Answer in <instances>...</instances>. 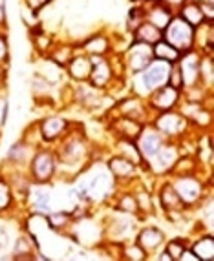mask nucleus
<instances>
[{"label":"nucleus","instance_id":"obj_1","mask_svg":"<svg viewBox=\"0 0 214 261\" xmlns=\"http://www.w3.org/2000/svg\"><path fill=\"white\" fill-rule=\"evenodd\" d=\"M167 179L171 181L174 190L178 192L179 199L183 201L187 210H196V206L205 199L209 194H212V181L205 179L198 172L188 174H169Z\"/></svg>","mask_w":214,"mask_h":261},{"label":"nucleus","instance_id":"obj_2","mask_svg":"<svg viewBox=\"0 0 214 261\" xmlns=\"http://www.w3.org/2000/svg\"><path fill=\"white\" fill-rule=\"evenodd\" d=\"M57 153L53 148L39 146L31 157L26 174L33 185H52L57 179Z\"/></svg>","mask_w":214,"mask_h":261},{"label":"nucleus","instance_id":"obj_3","mask_svg":"<svg viewBox=\"0 0 214 261\" xmlns=\"http://www.w3.org/2000/svg\"><path fill=\"white\" fill-rule=\"evenodd\" d=\"M150 124L156 128L167 141H181L187 137L191 122L179 113V110H169V112L154 113Z\"/></svg>","mask_w":214,"mask_h":261},{"label":"nucleus","instance_id":"obj_4","mask_svg":"<svg viewBox=\"0 0 214 261\" xmlns=\"http://www.w3.org/2000/svg\"><path fill=\"white\" fill-rule=\"evenodd\" d=\"M181 153H183V150H181V144L178 141H167L150 159L145 161L147 174L154 175V177H165V175H169Z\"/></svg>","mask_w":214,"mask_h":261},{"label":"nucleus","instance_id":"obj_5","mask_svg":"<svg viewBox=\"0 0 214 261\" xmlns=\"http://www.w3.org/2000/svg\"><path fill=\"white\" fill-rule=\"evenodd\" d=\"M194 37H196V28L181 20L178 15H174L172 20L169 22V26L163 30V40L172 44L181 53L194 49Z\"/></svg>","mask_w":214,"mask_h":261},{"label":"nucleus","instance_id":"obj_6","mask_svg":"<svg viewBox=\"0 0 214 261\" xmlns=\"http://www.w3.org/2000/svg\"><path fill=\"white\" fill-rule=\"evenodd\" d=\"M105 165L110 174H112V177L115 179V183H117L119 188L132 187L136 181H139V179L143 177V175H141L143 170L137 165H134L130 159L119 155V153H112V155L106 157Z\"/></svg>","mask_w":214,"mask_h":261},{"label":"nucleus","instance_id":"obj_7","mask_svg":"<svg viewBox=\"0 0 214 261\" xmlns=\"http://www.w3.org/2000/svg\"><path fill=\"white\" fill-rule=\"evenodd\" d=\"M154 199H156V205L159 206V210H161L169 219H174V218H178V216H181V214L191 212V210L185 208L183 201L179 199L178 192L174 190V187H172L171 181L167 179V175L161 177V183H159L156 194H154Z\"/></svg>","mask_w":214,"mask_h":261},{"label":"nucleus","instance_id":"obj_8","mask_svg":"<svg viewBox=\"0 0 214 261\" xmlns=\"http://www.w3.org/2000/svg\"><path fill=\"white\" fill-rule=\"evenodd\" d=\"M121 61L125 71L130 75H137L154 61L152 57V46L143 42H136L132 40L128 44V48L121 53Z\"/></svg>","mask_w":214,"mask_h":261},{"label":"nucleus","instance_id":"obj_9","mask_svg":"<svg viewBox=\"0 0 214 261\" xmlns=\"http://www.w3.org/2000/svg\"><path fill=\"white\" fill-rule=\"evenodd\" d=\"M181 99H183L181 90L171 86V84H165V86L154 90V92L145 99V102H147V106H149L150 113L154 115V113L176 110L179 105H181Z\"/></svg>","mask_w":214,"mask_h":261},{"label":"nucleus","instance_id":"obj_10","mask_svg":"<svg viewBox=\"0 0 214 261\" xmlns=\"http://www.w3.org/2000/svg\"><path fill=\"white\" fill-rule=\"evenodd\" d=\"M134 241L147 252L149 259H152L165 245L167 234L157 225H139L136 236H134Z\"/></svg>","mask_w":214,"mask_h":261},{"label":"nucleus","instance_id":"obj_11","mask_svg":"<svg viewBox=\"0 0 214 261\" xmlns=\"http://www.w3.org/2000/svg\"><path fill=\"white\" fill-rule=\"evenodd\" d=\"M37 126H39V134L44 144H57L64 137L68 128L72 126V122L59 113H53V115H46V117L39 119Z\"/></svg>","mask_w":214,"mask_h":261},{"label":"nucleus","instance_id":"obj_12","mask_svg":"<svg viewBox=\"0 0 214 261\" xmlns=\"http://www.w3.org/2000/svg\"><path fill=\"white\" fill-rule=\"evenodd\" d=\"M90 62H92V71H90L88 83L103 92L108 90L117 77L114 71V62L108 57H90Z\"/></svg>","mask_w":214,"mask_h":261},{"label":"nucleus","instance_id":"obj_13","mask_svg":"<svg viewBox=\"0 0 214 261\" xmlns=\"http://www.w3.org/2000/svg\"><path fill=\"white\" fill-rule=\"evenodd\" d=\"M200 61L201 53L196 49H188V51L181 53L179 61L176 62L179 68V75H181V83L185 88H194L200 86Z\"/></svg>","mask_w":214,"mask_h":261},{"label":"nucleus","instance_id":"obj_14","mask_svg":"<svg viewBox=\"0 0 214 261\" xmlns=\"http://www.w3.org/2000/svg\"><path fill=\"white\" fill-rule=\"evenodd\" d=\"M35 150L37 146L30 144L26 139H18L17 143H13L9 146L8 153H6L4 165L15 170H26L31 161V157L35 153Z\"/></svg>","mask_w":214,"mask_h":261},{"label":"nucleus","instance_id":"obj_15","mask_svg":"<svg viewBox=\"0 0 214 261\" xmlns=\"http://www.w3.org/2000/svg\"><path fill=\"white\" fill-rule=\"evenodd\" d=\"M165 143H167V139L156 130V128L152 126V124H150V122H147V124H145L143 130H141V134H139V137L136 139L137 150H139L141 157H143V161L150 159V157H152L157 150L161 148Z\"/></svg>","mask_w":214,"mask_h":261},{"label":"nucleus","instance_id":"obj_16","mask_svg":"<svg viewBox=\"0 0 214 261\" xmlns=\"http://www.w3.org/2000/svg\"><path fill=\"white\" fill-rule=\"evenodd\" d=\"M79 49L83 53H86L88 57H108L110 53H114V46H112V40L106 33L103 31H96V33H90L86 39L81 44H77Z\"/></svg>","mask_w":214,"mask_h":261},{"label":"nucleus","instance_id":"obj_17","mask_svg":"<svg viewBox=\"0 0 214 261\" xmlns=\"http://www.w3.org/2000/svg\"><path fill=\"white\" fill-rule=\"evenodd\" d=\"M145 122L136 121V119L125 117V115H115L110 121V130L114 134V139H130L136 141L143 130Z\"/></svg>","mask_w":214,"mask_h":261},{"label":"nucleus","instance_id":"obj_18","mask_svg":"<svg viewBox=\"0 0 214 261\" xmlns=\"http://www.w3.org/2000/svg\"><path fill=\"white\" fill-rule=\"evenodd\" d=\"M90 71H92L90 57L81 49H77V53L72 57L70 62L64 66V75L74 83H86L90 79Z\"/></svg>","mask_w":214,"mask_h":261},{"label":"nucleus","instance_id":"obj_19","mask_svg":"<svg viewBox=\"0 0 214 261\" xmlns=\"http://www.w3.org/2000/svg\"><path fill=\"white\" fill-rule=\"evenodd\" d=\"M145 6V20L150 22L152 26H156L157 30H165L169 26V22L172 20L174 13L171 9L159 2V0H152V2H143Z\"/></svg>","mask_w":214,"mask_h":261},{"label":"nucleus","instance_id":"obj_20","mask_svg":"<svg viewBox=\"0 0 214 261\" xmlns=\"http://www.w3.org/2000/svg\"><path fill=\"white\" fill-rule=\"evenodd\" d=\"M46 223H48V228L52 232H55L57 236H66L70 230L72 223H74V214L72 210H52V212L46 216Z\"/></svg>","mask_w":214,"mask_h":261},{"label":"nucleus","instance_id":"obj_21","mask_svg":"<svg viewBox=\"0 0 214 261\" xmlns=\"http://www.w3.org/2000/svg\"><path fill=\"white\" fill-rule=\"evenodd\" d=\"M188 248L196 254L198 261H214V236L212 232H200Z\"/></svg>","mask_w":214,"mask_h":261},{"label":"nucleus","instance_id":"obj_22","mask_svg":"<svg viewBox=\"0 0 214 261\" xmlns=\"http://www.w3.org/2000/svg\"><path fill=\"white\" fill-rule=\"evenodd\" d=\"M114 153H119V155L127 157L130 159L134 165H137L141 170H145V161L143 157H141L139 150H137V144L136 141H130V139H114ZM147 172V170H145Z\"/></svg>","mask_w":214,"mask_h":261},{"label":"nucleus","instance_id":"obj_23","mask_svg":"<svg viewBox=\"0 0 214 261\" xmlns=\"http://www.w3.org/2000/svg\"><path fill=\"white\" fill-rule=\"evenodd\" d=\"M15 205H17V201H15L11 183H9V179L0 172V216H2V218L8 216V214L15 208Z\"/></svg>","mask_w":214,"mask_h":261},{"label":"nucleus","instance_id":"obj_24","mask_svg":"<svg viewBox=\"0 0 214 261\" xmlns=\"http://www.w3.org/2000/svg\"><path fill=\"white\" fill-rule=\"evenodd\" d=\"M152 57L156 61H163L167 64H176L179 61V57H181V51L161 39L152 46Z\"/></svg>","mask_w":214,"mask_h":261},{"label":"nucleus","instance_id":"obj_25","mask_svg":"<svg viewBox=\"0 0 214 261\" xmlns=\"http://www.w3.org/2000/svg\"><path fill=\"white\" fill-rule=\"evenodd\" d=\"M176 15H178L181 20L187 22V24H191L193 28L201 26V24L205 22V17H203V13H201L200 4H196V2H193V0H187V2L178 9V13Z\"/></svg>","mask_w":214,"mask_h":261},{"label":"nucleus","instance_id":"obj_26","mask_svg":"<svg viewBox=\"0 0 214 261\" xmlns=\"http://www.w3.org/2000/svg\"><path fill=\"white\" fill-rule=\"evenodd\" d=\"M37 73H39L40 77L46 79L48 83L57 86V84L62 81V77H64V68L55 64L50 57H42V61L39 62V70H37Z\"/></svg>","mask_w":214,"mask_h":261},{"label":"nucleus","instance_id":"obj_27","mask_svg":"<svg viewBox=\"0 0 214 261\" xmlns=\"http://www.w3.org/2000/svg\"><path fill=\"white\" fill-rule=\"evenodd\" d=\"M161 39H163V31L157 30L156 26H152V24L147 20H145L141 26H137V30L132 33V40L149 44V46H154L157 40H161Z\"/></svg>","mask_w":214,"mask_h":261},{"label":"nucleus","instance_id":"obj_28","mask_svg":"<svg viewBox=\"0 0 214 261\" xmlns=\"http://www.w3.org/2000/svg\"><path fill=\"white\" fill-rule=\"evenodd\" d=\"M214 84V57L201 55L200 61V86L212 92Z\"/></svg>","mask_w":214,"mask_h":261},{"label":"nucleus","instance_id":"obj_29","mask_svg":"<svg viewBox=\"0 0 214 261\" xmlns=\"http://www.w3.org/2000/svg\"><path fill=\"white\" fill-rule=\"evenodd\" d=\"M119 257H121V259H128V261H147L149 259L147 252H145L143 248H141L134 240L121 245V248H119Z\"/></svg>","mask_w":214,"mask_h":261},{"label":"nucleus","instance_id":"obj_30","mask_svg":"<svg viewBox=\"0 0 214 261\" xmlns=\"http://www.w3.org/2000/svg\"><path fill=\"white\" fill-rule=\"evenodd\" d=\"M145 22V6L143 4H136L128 9L127 13V30L128 33H134L137 30V26H141Z\"/></svg>","mask_w":214,"mask_h":261},{"label":"nucleus","instance_id":"obj_31","mask_svg":"<svg viewBox=\"0 0 214 261\" xmlns=\"http://www.w3.org/2000/svg\"><path fill=\"white\" fill-rule=\"evenodd\" d=\"M187 247H188V241L183 240V238H172V240L167 238L165 245H163V250L171 256L172 261H178L179 256H181V252H183Z\"/></svg>","mask_w":214,"mask_h":261},{"label":"nucleus","instance_id":"obj_32","mask_svg":"<svg viewBox=\"0 0 214 261\" xmlns=\"http://www.w3.org/2000/svg\"><path fill=\"white\" fill-rule=\"evenodd\" d=\"M11 243H13V240H11V226L0 216V259H2L4 252H8L11 248Z\"/></svg>","mask_w":214,"mask_h":261},{"label":"nucleus","instance_id":"obj_33","mask_svg":"<svg viewBox=\"0 0 214 261\" xmlns=\"http://www.w3.org/2000/svg\"><path fill=\"white\" fill-rule=\"evenodd\" d=\"M8 115H9V99L8 93L4 92V88H0V132L6 126L8 122Z\"/></svg>","mask_w":214,"mask_h":261},{"label":"nucleus","instance_id":"obj_34","mask_svg":"<svg viewBox=\"0 0 214 261\" xmlns=\"http://www.w3.org/2000/svg\"><path fill=\"white\" fill-rule=\"evenodd\" d=\"M9 57H11V49H9L8 37H6L4 31H0V64L8 66Z\"/></svg>","mask_w":214,"mask_h":261},{"label":"nucleus","instance_id":"obj_35","mask_svg":"<svg viewBox=\"0 0 214 261\" xmlns=\"http://www.w3.org/2000/svg\"><path fill=\"white\" fill-rule=\"evenodd\" d=\"M52 2L53 0H24V8L33 11V13L40 15V11H44Z\"/></svg>","mask_w":214,"mask_h":261},{"label":"nucleus","instance_id":"obj_36","mask_svg":"<svg viewBox=\"0 0 214 261\" xmlns=\"http://www.w3.org/2000/svg\"><path fill=\"white\" fill-rule=\"evenodd\" d=\"M159 2H161L163 6H165V8H169L172 11V13H178V9L181 8V6L185 4V2H187V0H159Z\"/></svg>","mask_w":214,"mask_h":261},{"label":"nucleus","instance_id":"obj_37","mask_svg":"<svg viewBox=\"0 0 214 261\" xmlns=\"http://www.w3.org/2000/svg\"><path fill=\"white\" fill-rule=\"evenodd\" d=\"M178 261H198V257H196V254L191 250V248H185L183 252H181V256H179V259Z\"/></svg>","mask_w":214,"mask_h":261},{"label":"nucleus","instance_id":"obj_38","mask_svg":"<svg viewBox=\"0 0 214 261\" xmlns=\"http://www.w3.org/2000/svg\"><path fill=\"white\" fill-rule=\"evenodd\" d=\"M6 81H8V66L0 64V88H6Z\"/></svg>","mask_w":214,"mask_h":261}]
</instances>
